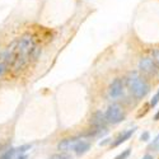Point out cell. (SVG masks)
Returning a JSON list of instances; mask_svg holds the SVG:
<instances>
[{
    "label": "cell",
    "mask_w": 159,
    "mask_h": 159,
    "mask_svg": "<svg viewBox=\"0 0 159 159\" xmlns=\"http://www.w3.org/2000/svg\"><path fill=\"white\" fill-rule=\"evenodd\" d=\"M34 39L31 34H24L22 38H19L17 41V47H16V57L13 61V69L14 70H20L23 69L25 65L28 64V61L32 59V52L34 50Z\"/></svg>",
    "instance_id": "cell-1"
},
{
    "label": "cell",
    "mask_w": 159,
    "mask_h": 159,
    "mask_svg": "<svg viewBox=\"0 0 159 159\" xmlns=\"http://www.w3.org/2000/svg\"><path fill=\"white\" fill-rule=\"evenodd\" d=\"M127 87L130 89V92L132 93L135 98L140 99L143 97H145L149 92V84L145 82V79L136 71L131 73L127 78Z\"/></svg>",
    "instance_id": "cell-2"
},
{
    "label": "cell",
    "mask_w": 159,
    "mask_h": 159,
    "mask_svg": "<svg viewBox=\"0 0 159 159\" xmlns=\"http://www.w3.org/2000/svg\"><path fill=\"white\" fill-rule=\"evenodd\" d=\"M106 120L110 124H120L121 121H124L125 118V113L122 111V107L118 104H112L108 107V110L106 111Z\"/></svg>",
    "instance_id": "cell-3"
},
{
    "label": "cell",
    "mask_w": 159,
    "mask_h": 159,
    "mask_svg": "<svg viewBox=\"0 0 159 159\" xmlns=\"http://www.w3.org/2000/svg\"><path fill=\"white\" fill-rule=\"evenodd\" d=\"M139 70L145 75H153L158 71V65L152 57H143L139 61Z\"/></svg>",
    "instance_id": "cell-4"
},
{
    "label": "cell",
    "mask_w": 159,
    "mask_h": 159,
    "mask_svg": "<svg viewBox=\"0 0 159 159\" xmlns=\"http://www.w3.org/2000/svg\"><path fill=\"white\" fill-rule=\"evenodd\" d=\"M124 92V82L122 79L120 78H116L112 80V83L110 84V88H108V93H110V97L112 98H118Z\"/></svg>",
    "instance_id": "cell-5"
},
{
    "label": "cell",
    "mask_w": 159,
    "mask_h": 159,
    "mask_svg": "<svg viewBox=\"0 0 159 159\" xmlns=\"http://www.w3.org/2000/svg\"><path fill=\"white\" fill-rule=\"evenodd\" d=\"M79 138H70V139H64L59 143L57 149L61 152H69V150H74L75 145L79 143Z\"/></svg>",
    "instance_id": "cell-6"
},
{
    "label": "cell",
    "mask_w": 159,
    "mask_h": 159,
    "mask_svg": "<svg viewBox=\"0 0 159 159\" xmlns=\"http://www.w3.org/2000/svg\"><path fill=\"white\" fill-rule=\"evenodd\" d=\"M106 122H107V120H106V115L101 111H97L90 118V124L94 127H98V129H104Z\"/></svg>",
    "instance_id": "cell-7"
},
{
    "label": "cell",
    "mask_w": 159,
    "mask_h": 159,
    "mask_svg": "<svg viewBox=\"0 0 159 159\" xmlns=\"http://www.w3.org/2000/svg\"><path fill=\"white\" fill-rule=\"evenodd\" d=\"M135 127L134 129H131V130H127V131H125V132H122V134L118 136L115 141H113V144H112V147H117V145H120V144H122V143H125L126 140H129L130 138H131V135L135 132Z\"/></svg>",
    "instance_id": "cell-8"
},
{
    "label": "cell",
    "mask_w": 159,
    "mask_h": 159,
    "mask_svg": "<svg viewBox=\"0 0 159 159\" xmlns=\"http://www.w3.org/2000/svg\"><path fill=\"white\" fill-rule=\"evenodd\" d=\"M89 148H90V144H89L88 141H84V140H79V143L75 145L74 150H75V153H76L78 155H82V154L87 153V152L89 150Z\"/></svg>",
    "instance_id": "cell-9"
},
{
    "label": "cell",
    "mask_w": 159,
    "mask_h": 159,
    "mask_svg": "<svg viewBox=\"0 0 159 159\" xmlns=\"http://www.w3.org/2000/svg\"><path fill=\"white\" fill-rule=\"evenodd\" d=\"M17 157V148H10L0 155V159H14Z\"/></svg>",
    "instance_id": "cell-10"
},
{
    "label": "cell",
    "mask_w": 159,
    "mask_h": 159,
    "mask_svg": "<svg viewBox=\"0 0 159 159\" xmlns=\"http://www.w3.org/2000/svg\"><path fill=\"white\" fill-rule=\"evenodd\" d=\"M48 159H71V157L68 155L65 152H62V153H60V154H54V155H51Z\"/></svg>",
    "instance_id": "cell-11"
},
{
    "label": "cell",
    "mask_w": 159,
    "mask_h": 159,
    "mask_svg": "<svg viewBox=\"0 0 159 159\" xmlns=\"http://www.w3.org/2000/svg\"><path fill=\"white\" fill-rule=\"evenodd\" d=\"M152 59L155 61L157 65H159V48L153 50V52H152Z\"/></svg>",
    "instance_id": "cell-12"
},
{
    "label": "cell",
    "mask_w": 159,
    "mask_h": 159,
    "mask_svg": "<svg viewBox=\"0 0 159 159\" xmlns=\"http://www.w3.org/2000/svg\"><path fill=\"white\" fill-rule=\"evenodd\" d=\"M158 102H159V90L153 96V98H152V101H150V106H152V107H155V106L158 104Z\"/></svg>",
    "instance_id": "cell-13"
},
{
    "label": "cell",
    "mask_w": 159,
    "mask_h": 159,
    "mask_svg": "<svg viewBox=\"0 0 159 159\" xmlns=\"http://www.w3.org/2000/svg\"><path fill=\"white\" fill-rule=\"evenodd\" d=\"M129 155H130V149H126V150H124L121 154H118L115 159H126Z\"/></svg>",
    "instance_id": "cell-14"
},
{
    "label": "cell",
    "mask_w": 159,
    "mask_h": 159,
    "mask_svg": "<svg viewBox=\"0 0 159 159\" xmlns=\"http://www.w3.org/2000/svg\"><path fill=\"white\" fill-rule=\"evenodd\" d=\"M149 139H150V134H149V132H148V131L143 132V134H141V140H143V141H148Z\"/></svg>",
    "instance_id": "cell-15"
},
{
    "label": "cell",
    "mask_w": 159,
    "mask_h": 159,
    "mask_svg": "<svg viewBox=\"0 0 159 159\" xmlns=\"http://www.w3.org/2000/svg\"><path fill=\"white\" fill-rule=\"evenodd\" d=\"M5 69H7V64L2 60V61H0V75H3V74H4Z\"/></svg>",
    "instance_id": "cell-16"
},
{
    "label": "cell",
    "mask_w": 159,
    "mask_h": 159,
    "mask_svg": "<svg viewBox=\"0 0 159 159\" xmlns=\"http://www.w3.org/2000/svg\"><path fill=\"white\" fill-rule=\"evenodd\" d=\"M159 147V135L153 140V144H152V148H154V149H157Z\"/></svg>",
    "instance_id": "cell-17"
},
{
    "label": "cell",
    "mask_w": 159,
    "mask_h": 159,
    "mask_svg": "<svg viewBox=\"0 0 159 159\" xmlns=\"http://www.w3.org/2000/svg\"><path fill=\"white\" fill-rule=\"evenodd\" d=\"M14 159H27V155H25V154H20V155H17Z\"/></svg>",
    "instance_id": "cell-18"
},
{
    "label": "cell",
    "mask_w": 159,
    "mask_h": 159,
    "mask_svg": "<svg viewBox=\"0 0 159 159\" xmlns=\"http://www.w3.org/2000/svg\"><path fill=\"white\" fill-rule=\"evenodd\" d=\"M143 159H154L150 154H147V155H145V157H143Z\"/></svg>",
    "instance_id": "cell-19"
},
{
    "label": "cell",
    "mask_w": 159,
    "mask_h": 159,
    "mask_svg": "<svg viewBox=\"0 0 159 159\" xmlns=\"http://www.w3.org/2000/svg\"><path fill=\"white\" fill-rule=\"evenodd\" d=\"M154 120H155V121H158V120H159V110H158V112H157V113H155V116H154Z\"/></svg>",
    "instance_id": "cell-20"
}]
</instances>
